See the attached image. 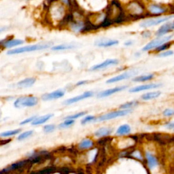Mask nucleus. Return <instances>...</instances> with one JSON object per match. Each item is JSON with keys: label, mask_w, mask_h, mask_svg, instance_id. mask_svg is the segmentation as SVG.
Listing matches in <instances>:
<instances>
[{"label": "nucleus", "mask_w": 174, "mask_h": 174, "mask_svg": "<svg viewBox=\"0 0 174 174\" xmlns=\"http://www.w3.org/2000/svg\"><path fill=\"white\" fill-rule=\"evenodd\" d=\"M27 162H28L27 160H25V161H19V162H18V163H16L15 164H13V165H12L9 166L8 167L6 168V169L2 170V171H3V173H8V172H9V171H13V170L19 169V168L23 167L24 165H26Z\"/></svg>", "instance_id": "obj_25"}, {"label": "nucleus", "mask_w": 174, "mask_h": 174, "mask_svg": "<svg viewBox=\"0 0 174 174\" xmlns=\"http://www.w3.org/2000/svg\"><path fill=\"white\" fill-rule=\"evenodd\" d=\"M145 157H146L148 164L150 169H154L158 165V160L153 155H152L149 152H145Z\"/></svg>", "instance_id": "obj_22"}, {"label": "nucleus", "mask_w": 174, "mask_h": 174, "mask_svg": "<svg viewBox=\"0 0 174 174\" xmlns=\"http://www.w3.org/2000/svg\"><path fill=\"white\" fill-rule=\"evenodd\" d=\"M52 47V44L50 42L47 43H40L37 44H33V45H29L23 46L15 48V49L9 50L7 52V54L8 55H13V54H18L21 53H25V52H30L34 51H39V50H46L48 48Z\"/></svg>", "instance_id": "obj_2"}, {"label": "nucleus", "mask_w": 174, "mask_h": 174, "mask_svg": "<svg viewBox=\"0 0 174 174\" xmlns=\"http://www.w3.org/2000/svg\"><path fill=\"white\" fill-rule=\"evenodd\" d=\"M70 172V169L67 167H63L60 170L61 174H68Z\"/></svg>", "instance_id": "obj_42"}, {"label": "nucleus", "mask_w": 174, "mask_h": 174, "mask_svg": "<svg viewBox=\"0 0 174 174\" xmlns=\"http://www.w3.org/2000/svg\"><path fill=\"white\" fill-rule=\"evenodd\" d=\"M137 73H138V72H136V71L135 70L128 71V72L122 73V74L120 75H118V76H116L108 79V80L106 81V84H113V83L120 82V81L122 80H127V79L131 78V77L133 76H136Z\"/></svg>", "instance_id": "obj_8"}, {"label": "nucleus", "mask_w": 174, "mask_h": 174, "mask_svg": "<svg viewBox=\"0 0 174 174\" xmlns=\"http://www.w3.org/2000/svg\"><path fill=\"white\" fill-rule=\"evenodd\" d=\"M172 45V42H167V43H165L163 44H162L159 47H157L156 49H155V52H164L165 51V50H167V49H169V48L171 47Z\"/></svg>", "instance_id": "obj_30"}, {"label": "nucleus", "mask_w": 174, "mask_h": 174, "mask_svg": "<svg viewBox=\"0 0 174 174\" xmlns=\"http://www.w3.org/2000/svg\"><path fill=\"white\" fill-rule=\"evenodd\" d=\"M161 95V93L160 91H153V92L146 93L143 94L141 96V100L143 101H149L152 100H155V99L159 97Z\"/></svg>", "instance_id": "obj_24"}, {"label": "nucleus", "mask_w": 174, "mask_h": 174, "mask_svg": "<svg viewBox=\"0 0 174 174\" xmlns=\"http://www.w3.org/2000/svg\"><path fill=\"white\" fill-rule=\"evenodd\" d=\"M164 127L169 130H173L174 128V123L173 122H168L164 125Z\"/></svg>", "instance_id": "obj_40"}, {"label": "nucleus", "mask_w": 174, "mask_h": 174, "mask_svg": "<svg viewBox=\"0 0 174 174\" xmlns=\"http://www.w3.org/2000/svg\"><path fill=\"white\" fill-rule=\"evenodd\" d=\"M75 120H65L63 122L58 125V128L59 129H66L71 126H72L74 124Z\"/></svg>", "instance_id": "obj_32"}, {"label": "nucleus", "mask_w": 174, "mask_h": 174, "mask_svg": "<svg viewBox=\"0 0 174 174\" xmlns=\"http://www.w3.org/2000/svg\"><path fill=\"white\" fill-rule=\"evenodd\" d=\"M128 19L139 20L145 19L148 14L145 11V6L142 2L138 1H131L128 2L125 6V9L123 8Z\"/></svg>", "instance_id": "obj_1"}, {"label": "nucleus", "mask_w": 174, "mask_h": 174, "mask_svg": "<svg viewBox=\"0 0 174 174\" xmlns=\"http://www.w3.org/2000/svg\"><path fill=\"white\" fill-rule=\"evenodd\" d=\"M112 132L113 129L111 128V127H104L98 129L94 133V135L97 137L102 138V137H106L107 136H109V135L112 134Z\"/></svg>", "instance_id": "obj_18"}, {"label": "nucleus", "mask_w": 174, "mask_h": 174, "mask_svg": "<svg viewBox=\"0 0 174 174\" xmlns=\"http://www.w3.org/2000/svg\"><path fill=\"white\" fill-rule=\"evenodd\" d=\"M169 9L166 6L161 3H150L145 6V11L149 16H160L167 13Z\"/></svg>", "instance_id": "obj_7"}, {"label": "nucleus", "mask_w": 174, "mask_h": 174, "mask_svg": "<svg viewBox=\"0 0 174 174\" xmlns=\"http://www.w3.org/2000/svg\"><path fill=\"white\" fill-rule=\"evenodd\" d=\"M54 171H55V168L54 167H47L46 168V169L38 171L37 174H50L52 173V172H54Z\"/></svg>", "instance_id": "obj_37"}, {"label": "nucleus", "mask_w": 174, "mask_h": 174, "mask_svg": "<svg viewBox=\"0 0 174 174\" xmlns=\"http://www.w3.org/2000/svg\"><path fill=\"white\" fill-rule=\"evenodd\" d=\"M173 54V51L172 50H165V51L160 52V53L158 54L157 56L159 57H167V56H172Z\"/></svg>", "instance_id": "obj_36"}, {"label": "nucleus", "mask_w": 174, "mask_h": 174, "mask_svg": "<svg viewBox=\"0 0 174 174\" xmlns=\"http://www.w3.org/2000/svg\"><path fill=\"white\" fill-rule=\"evenodd\" d=\"M119 63V60L116 58H110V59H107L105 61L101 63L100 64L95 65L92 66L90 69V71H98L104 69L108 68L109 67H112L114 65H116Z\"/></svg>", "instance_id": "obj_10"}, {"label": "nucleus", "mask_w": 174, "mask_h": 174, "mask_svg": "<svg viewBox=\"0 0 174 174\" xmlns=\"http://www.w3.org/2000/svg\"><path fill=\"white\" fill-rule=\"evenodd\" d=\"M173 18V15L170 16H164V17H159L156 18H150V19H145L144 21H141L139 23V26L142 28H146L154 27V26L160 25L165 22L169 21L170 20Z\"/></svg>", "instance_id": "obj_5"}, {"label": "nucleus", "mask_w": 174, "mask_h": 174, "mask_svg": "<svg viewBox=\"0 0 174 174\" xmlns=\"http://www.w3.org/2000/svg\"><path fill=\"white\" fill-rule=\"evenodd\" d=\"M155 78V74H150L146 75H142V76H135L134 78L133 79V82H145V81H150Z\"/></svg>", "instance_id": "obj_27"}, {"label": "nucleus", "mask_w": 174, "mask_h": 174, "mask_svg": "<svg viewBox=\"0 0 174 174\" xmlns=\"http://www.w3.org/2000/svg\"><path fill=\"white\" fill-rule=\"evenodd\" d=\"M5 30H6V27H1V28H0V33H2V32L4 31Z\"/></svg>", "instance_id": "obj_45"}, {"label": "nucleus", "mask_w": 174, "mask_h": 174, "mask_svg": "<svg viewBox=\"0 0 174 174\" xmlns=\"http://www.w3.org/2000/svg\"><path fill=\"white\" fill-rule=\"evenodd\" d=\"M0 174H4V173H3V171H0Z\"/></svg>", "instance_id": "obj_46"}, {"label": "nucleus", "mask_w": 174, "mask_h": 174, "mask_svg": "<svg viewBox=\"0 0 174 174\" xmlns=\"http://www.w3.org/2000/svg\"><path fill=\"white\" fill-rule=\"evenodd\" d=\"M86 112H80L78 113H76V114L70 115V116H68L65 118V120H75V119H78L80 117L84 116L85 114H86Z\"/></svg>", "instance_id": "obj_33"}, {"label": "nucleus", "mask_w": 174, "mask_h": 174, "mask_svg": "<svg viewBox=\"0 0 174 174\" xmlns=\"http://www.w3.org/2000/svg\"><path fill=\"white\" fill-rule=\"evenodd\" d=\"M88 81L87 80H82V81H79V82H77V84H76V86H82V85H84L86 83H88Z\"/></svg>", "instance_id": "obj_43"}, {"label": "nucleus", "mask_w": 174, "mask_h": 174, "mask_svg": "<svg viewBox=\"0 0 174 174\" xmlns=\"http://www.w3.org/2000/svg\"><path fill=\"white\" fill-rule=\"evenodd\" d=\"M56 128V126L55 125H46L44 127L43 130L45 133H52L55 130Z\"/></svg>", "instance_id": "obj_35"}, {"label": "nucleus", "mask_w": 174, "mask_h": 174, "mask_svg": "<svg viewBox=\"0 0 174 174\" xmlns=\"http://www.w3.org/2000/svg\"><path fill=\"white\" fill-rule=\"evenodd\" d=\"M38 97L34 96H26L21 97L17 99L14 102V106L16 108H23L26 107H34L38 104Z\"/></svg>", "instance_id": "obj_3"}, {"label": "nucleus", "mask_w": 174, "mask_h": 174, "mask_svg": "<svg viewBox=\"0 0 174 174\" xmlns=\"http://www.w3.org/2000/svg\"><path fill=\"white\" fill-rule=\"evenodd\" d=\"M97 118L94 116H87L86 117H84V118H82L80 121V123L82 125H85L86 124H88V123L90 122H96Z\"/></svg>", "instance_id": "obj_31"}, {"label": "nucleus", "mask_w": 174, "mask_h": 174, "mask_svg": "<svg viewBox=\"0 0 174 174\" xmlns=\"http://www.w3.org/2000/svg\"><path fill=\"white\" fill-rule=\"evenodd\" d=\"M65 93L64 90L61 89H58L54 90L53 92L49 93H45L42 95L41 99L42 101H44V102L55 100L63 97L65 95Z\"/></svg>", "instance_id": "obj_13"}, {"label": "nucleus", "mask_w": 174, "mask_h": 174, "mask_svg": "<svg viewBox=\"0 0 174 174\" xmlns=\"http://www.w3.org/2000/svg\"><path fill=\"white\" fill-rule=\"evenodd\" d=\"M76 48V45L74 44H62L59 45L52 46L51 50L52 51H63V50H72Z\"/></svg>", "instance_id": "obj_21"}, {"label": "nucleus", "mask_w": 174, "mask_h": 174, "mask_svg": "<svg viewBox=\"0 0 174 174\" xmlns=\"http://www.w3.org/2000/svg\"><path fill=\"white\" fill-rule=\"evenodd\" d=\"M70 29L74 33H82L85 27V21L80 19H75L69 25Z\"/></svg>", "instance_id": "obj_16"}, {"label": "nucleus", "mask_w": 174, "mask_h": 174, "mask_svg": "<svg viewBox=\"0 0 174 174\" xmlns=\"http://www.w3.org/2000/svg\"><path fill=\"white\" fill-rule=\"evenodd\" d=\"M174 29V24L173 21L167 22L159 27V29L156 31L155 35L157 36V38L163 37L166 34H167L169 32H172Z\"/></svg>", "instance_id": "obj_12"}, {"label": "nucleus", "mask_w": 174, "mask_h": 174, "mask_svg": "<svg viewBox=\"0 0 174 174\" xmlns=\"http://www.w3.org/2000/svg\"><path fill=\"white\" fill-rule=\"evenodd\" d=\"M118 40L107 39V38H101L95 42V46H99V47H111V46L118 45Z\"/></svg>", "instance_id": "obj_17"}, {"label": "nucleus", "mask_w": 174, "mask_h": 174, "mask_svg": "<svg viewBox=\"0 0 174 174\" xmlns=\"http://www.w3.org/2000/svg\"><path fill=\"white\" fill-rule=\"evenodd\" d=\"M24 43V41L19 39H9L6 38L4 40H0V46L6 48H10L22 45Z\"/></svg>", "instance_id": "obj_15"}, {"label": "nucleus", "mask_w": 174, "mask_h": 174, "mask_svg": "<svg viewBox=\"0 0 174 174\" xmlns=\"http://www.w3.org/2000/svg\"><path fill=\"white\" fill-rule=\"evenodd\" d=\"M94 95V92L93 91H86L83 93L82 95H78L76 97H74L70 98L68 100H65L62 103L63 105L64 106H70V105L76 104V103L80 102V101L86 100V99L90 98Z\"/></svg>", "instance_id": "obj_9"}, {"label": "nucleus", "mask_w": 174, "mask_h": 174, "mask_svg": "<svg viewBox=\"0 0 174 174\" xmlns=\"http://www.w3.org/2000/svg\"><path fill=\"white\" fill-rule=\"evenodd\" d=\"M93 145V141L91 140V139L89 138H85L80 141V143H79L78 145V147L81 150H86L90 148H92Z\"/></svg>", "instance_id": "obj_26"}, {"label": "nucleus", "mask_w": 174, "mask_h": 174, "mask_svg": "<svg viewBox=\"0 0 174 174\" xmlns=\"http://www.w3.org/2000/svg\"><path fill=\"white\" fill-rule=\"evenodd\" d=\"M174 114V111L173 109H170V108H167L165 109V110L163 112V115L165 117H171L173 116Z\"/></svg>", "instance_id": "obj_38"}, {"label": "nucleus", "mask_w": 174, "mask_h": 174, "mask_svg": "<svg viewBox=\"0 0 174 174\" xmlns=\"http://www.w3.org/2000/svg\"><path fill=\"white\" fill-rule=\"evenodd\" d=\"M141 35L143 38H150L152 36V33L150 31H145L142 32Z\"/></svg>", "instance_id": "obj_41"}, {"label": "nucleus", "mask_w": 174, "mask_h": 174, "mask_svg": "<svg viewBox=\"0 0 174 174\" xmlns=\"http://www.w3.org/2000/svg\"><path fill=\"white\" fill-rule=\"evenodd\" d=\"M132 112V110H120L116 111H112V112L106 113V114L101 115L98 118H97L96 122H104V121H108L115 119L118 117H122L127 116Z\"/></svg>", "instance_id": "obj_6"}, {"label": "nucleus", "mask_w": 174, "mask_h": 174, "mask_svg": "<svg viewBox=\"0 0 174 174\" xmlns=\"http://www.w3.org/2000/svg\"><path fill=\"white\" fill-rule=\"evenodd\" d=\"M161 83H151V84L139 85V86H137L130 88V89L129 90V92L131 93H139L141 91H143V90L155 89V88H159V87H161Z\"/></svg>", "instance_id": "obj_11"}, {"label": "nucleus", "mask_w": 174, "mask_h": 174, "mask_svg": "<svg viewBox=\"0 0 174 174\" xmlns=\"http://www.w3.org/2000/svg\"><path fill=\"white\" fill-rule=\"evenodd\" d=\"M33 130L25 131V132L21 133V134H20L19 135V137H18V139H19V141L24 140V139H27V138H28V137H29L30 136H31V135H33Z\"/></svg>", "instance_id": "obj_34"}, {"label": "nucleus", "mask_w": 174, "mask_h": 174, "mask_svg": "<svg viewBox=\"0 0 174 174\" xmlns=\"http://www.w3.org/2000/svg\"><path fill=\"white\" fill-rule=\"evenodd\" d=\"M173 34L167 36H163V37L157 38L156 39L151 40V41L148 42L146 45L143 46L141 50H142L143 52H146V51H150V50L156 49V48L162 45V44L167 43V42H171V40L173 39Z\"/></svg>", "instance_id": "obj_4"}, {"label": "nucleus", "mask_w": 174, "mask_h": 174, "mask_svg": "<svg viewBox=\"0 0 174 174\" xmlns=\"http://www.w3.org/2000/svg\"><path fill=\"white\" fill-rule=\"evenodd\" d=\"M137 104H138V102L136 101H132V102L125 103V104H122L120 106V108L122 110H131L133 107L136 106Z\"/></svg>", "instance_id": "obj_29"}, {"label": "nucleus", "mask_w": 174, "mask_h": 174, "mask_svg": "<svg viewBox=\"0 0 174 174\" xmlns=\"http://www.w3.org/2000/svg\"><path fill=\"white\" fill-rule=\"evenodd\" d=\"M54 116V114H48L42 116H37L35 118V120L31 122V125H33V126H38V125H43L45 122H47V121L49 120L50 118H52Z\"/></svg>", "instance_id": "obj_20"}, {"label": "nucleus", "mask_w": 174, "mask_h": 174, "mask_svg": "<svg viewBox=\"0 0 174 174\" xmlns=\"http://www.w3.org/2000/svg\"><path fill=\"white\" fill-rule=\"evenodd\" d=\"M36 82V78L31 77V78H27L21 80L17 83V86L19 88H27L33 86Z\"/></svg>", "instance_id": "obj_19"}, {"label": "nucleus", "mask_w": 174, "mask_h": 174, "mask_svg": "<svg viewBox=\"0 0 174 174\" xmlns=\"http://www.w3.org/2000/svg\"><path fill=\"white\" fill-rule=\"evenodd\" d=\"M21 129H15V130L5 131V132L0 133V137H8L13 136V135L19 134V133L21 132Z\"/></svg>", "instance_id": "obj_28"}, {"label": "nucleus", "mask_w": 174, "mask_h": 174, "mask_svg": "<svg viewBox=\"0 0 174 174\" xmlns=\"http://www.w3.org/2000/svg\"><path fill=\"white\" fill-rule=\"evenodd\" d=\"M127 87L128 86H125L124 85V86H116L112 88H109V89L105 90L104 91L100 92L97 95V98L107 97L112 95L113 94L122 91V90L126 89Z\"/></svg>", "instance_id": "obj_14"}, {"label": "nucleus", "mask_w": 174, "mask_h": 174, "mask_svg": "<svg viewBox=\"0 0 174 174\" xmlns=\"http://www.w3.org/2000/svg\"><path fill=\"white\" fill-rule=\"evenodd\" d=\"M36 117H37V116H33L30 117V118L25 119V120H24L22 121V122H20V125H25L29 124V123H30V122H32L34 120H35V118H36Z\"/></svg>", "instance_id": "obj_39"}, {"label": "nucleus", "mask_w": 174, "mask_h": 174, "mask_svg": "<svg viewBox=\"0 0 174 174\" xmlns=\"http://www.w3.org/2000/svg\"><path fill=\"white\" fill-rule=\"evenodd\" d=\"M133 42L132 40H128V41L125 42L124 44H125V46H130L131 45H133Z\"/></svg>", "instance_id": "obj_44"}, {"label": "nucleus", "mask_w": 174, "mask_h": 174, "mask_svg": "<svg viewBox=\"0 0 174 174\" xmlns=\"http://www.w3.org/2000/svg\"><path fill=\"white\" fill-rule=\"evenodd\" d=\"M131 131V128L129 125L125 124L122 125L117 129L116 131V134L119 136H122V135H129Z\"/></svg>", "instance_id": "obj_23"}]
</instances>
